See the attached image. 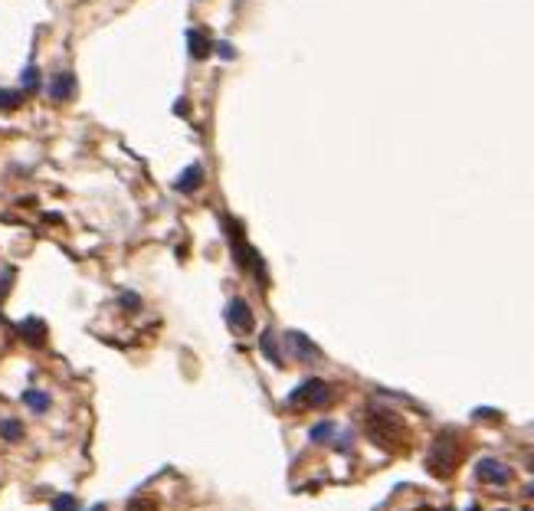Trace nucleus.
<instances>
[{"instance_id": "f257e3e1", "label": "nucleus", "mask_w": 534, "mask_h": 511, "mask_svg": "<svg viewBox=\"0 0 534 511\" xmlns=\"http://www.w3.org/2000/svg\"><path fill=\"white\" fill-rule=\"evenodd\" d=\"M325 403H332V387L325 380H318V377L302 380L289 394V406H299V410H311V406H325Z\"/></svg>"}, {"instance_id": "f03ea898", "label": "nucleus", "mask_w": 534, "mask_h": 511, "mask_svg": "<svg viewBox=\"0 0 534 511\" xmlns=\"http://www.w3.org/2000/svg\"><path fill=\"white\" fill-rule=\"evenodd\" d=\"M400 436H403V429H400V420L396 416L384 413V410L371 413V439L374 443H380V446H396Z\"/></svg>"}, {"instance_id": "7ed1b4c3", "label": "nucleus", "mask_w": 534, "mask_h": 511, "mask_svg": "<svg viewBox=\"0 0 534 511\" xmlns=\"http://www.w3.org/2000/svg\"><path fill=\"white\" fill-rule=\"evenodd\" d=\"M452 462H456V446H452V436H439L436 446H433V452H429V468L433 472H439V475H446L449 468H452Z\"/></svg>"}, {"instance_id": "20e7f679", "label": "nucleus", "mask_w": 534, "mask_h": 511, "mask_svg": "<svg viewBox=\"0 0 534 511\" xmlns=\"http://www.w3.org/2000/svg\"><path fill=\"white\" fill-rule=\"evenodd\" d=\"M285 348H289V354L292 357H299V361H318L321 357L318 348H315L305 334H299V331H289V334H285Z\"/></svg>"}, {"instance_id": "39448f33", "label": "nucleus", "mask_w": 534, "mask_h": 511, "mask_svg": "<svg viewBox=\"0 0 534 511\" xmlns=\"http://www.w3.org/2000/svg\"><path fill=\"white\" fill-rule=\"evenodd\" d=\"M46 92H50L53 102H69V98L75 96V75L73 73H56L53 79H50V85H46Z\"/></svg>"}, {"instance_id": "423d86ee", "label": "nucleus", "mask_w": 534, "mask_h": 511, "mask_svg": "<svg viewBox=\"0 0 534 511\" xmlns=\"http://www.w3.org/2000/svg\"><path fill=\"white\" fill-rule=\"evenodd\" d=\"M226 321H230L236 331H249L253 328V309L246 305L243 298H230V305H226Z\"/></svg>"}, {"instance_id": "0eeeda50", "label": "nucleus", "mask_w": 534, "mask_h": 511, "mask_svg": "<svg viewBox=\"0 0 534 511\" xmlns=\"http://www.w3.org/2000/svg\"><path fill=\"white\" fill-rule=\"evenodd\" d=\"M475 472H479V479L491 482V485H505V482L512 479V468L495 462V459H482L479 466H475Z\"/></svg>"}, {"instance_id": "6e6552de", "label": "nucleus", "mask_w": 534, "mask_h": 511, "mask_svg": "<svg viewBox=\"0 0 534 511\" xmlns=\"http://www.w3.org/2000/svg\"><path fill=\"white\" fill-rule=\"evenodd\" d=\"M200 184H203V168H200V164H191V168L184 170L177 181H174V187H177L181 193H193Z\"/></svg>"}, {"instance_id": "1a4fd4ad", "label": "nucleus", "mask_w": 534, "mask_h": 511, "mask_svg": "<svg viewBox=\"0 0 534 511\" xmlns=\"http://www.w3.org/2000/svg\"><path fill=\"white\" fill-rule=\"evenodd\" d=\"M187 50H191V56H193V59H207L214 46H210V40H207V33L191 30V33H187Z\"/></svg>"}, {"instance_id": "9d476101", "label": "nucleus", "mask_w": 534, "mask_h": 511, "mask_svg": "<svg viewBox=\"0 0 534 511\" xmlns=\"http://www.w3.org/2000/svg\"><path fill=\"white\" fill-rule=\"evenodd\" d=\"M23 403L30 406L33 413H46L53 400H50V394H46V390H27V394H23Z\"/></svg>"}, {"instance_id": "9b49d317", "label": "nucleus", "mask_w": 534, "mask_h": 511, "mask_svg": "<svg viewBox=\"0 0 534 511\" xmlns=\"http://www.w3.org/2000/svg\"><path fill=\"white\" fill-rule=\"evenodd\" d=\"M309 439H311V443H332V439H334V423H332V420H321V423H315L309 429Z\"/></svg>"}, {"instance_id": "f8f14e48", "label": "nucleus", "mask_w": 534, "mask_h": 511, "mask_svg": "<svg viewBox=\"0 0 534 511\" xmlns=\"http://www.w3.org/2000/svg\"><path fill=\"white\" fill-rule=\"evenodd\" d=\"M259 348H262V354H266V357L276 364V367H282V354H279V344H276V338H272V331H262V338H259Z\"/></svg>"}, {"instance_id": "ddd939ff", "label": "nucleus", "mask_w": 534, "mask_h": 511, "mask_svg": "<svg viewBox=\"0 0 534 511\" xmlns=\"http://www.w3.org/2000/svg\"><path fill=\"white\" fill-rule=\"evenodd\" d=\"M23 102V89H0V112H13Z\"/></svg>"}, {"instance_id": "4468645a", "label": "nucleus", "mask_w": 534, "mask_h": 511, "mask_svg": "<svg viewBox=\"0 0 534 511\" xmlns=\"http://www.w3.org/2000/svg\"><path fill=\"white\" fill-rule=\"evenodd\" d=\"M20 334L27 341H43L46 338V328H43V321H40V318H27L20 325Z\"/></svg>"}, {"instance_id": "2eb2a0df", "label": "nucleus", "mask_w": 534, "mask_h": 511, "mask_svg": "<svg viewBox=\"0 0 534 511\" xmlns=\"http://www.w3.org/2000/svg\"><path fill=\"white\" fill-rule=\"evenodd\" d=\"M36 89H40V69L36 66H27L23 69V96H30Z\"/></svg>"}, {"instance_id": "dca6fc26", "label": "nucleus", "mask_w": 534, "mask_h": 511, "mask_svg": "<svg viewBox=\"0 0 534 511\" xmlns=\"http://www.w3.org/2000/svg\"><path fill=\"white\" fill-rule=\"evenodd\" d=\"M0 436H3V439H13V443H17V439L23 436L20 420H3V423H0Z\"/></svg>"}, {"instance_id": "f3484780", "label": "nucleus", "mask_w": 534, "mask_h": 511, "mask_svg": "<svg viewBox=\"0 0 534 511\" xmlns=\"http://www.w3.org/2000/svg\"><path fill=\"white\" fill-rule=\"evenodd\" d=\"M53 508L56 511H75V498L73 495H59V498L53 501Z\"/></svg>"}, {"instance_id": "a211bd4d", "label": "nucleus", "mask_w": 534, "mask_h": 511, "mask_svg": "<svg viewBox=\"0 0 534 511\" xmlns=\"http://www.w3.org/2000/svg\"><path fill=\"white\" fill-rule=\"evenodd\" d=\"M121 309H128V311L141 309V298L135 295V292H125V295H121Z\"/></svg>"}, {"instance_id": "6ab92c4d", "label": "nucleus", "mask_w": 534, "mask_h": 511, "mask_svg": "<svg viewBox=\"0 0 534 511\" xmlns=\"http://www.w3.org/2000/svg\"><path fill=\"white\" fill-rule=\"evenodd\" d=\"M216 53L223 56V59H233V56H236V50H233V46H230V43H223V40H220V43H216Z\"/></svg>"}, {"instance_id": "aec40b11", "label": "nucleus", "mask_w": 534, "mask_h": 511, "mask_svg": "<svg viewBox=\"0 0 534 511\" xmlns=\"http://www.w3.org/2000/svg\"><path fill=\"white\" fill-rule=\"evenodd\" d=\"M13 282V269H3V272H0V298H3V288L10 286Z\"/></svg>"}, {"instance_id": "412c9836", "label": "nucleus", "mask_w": 534, "mask_h": 511, "mask_svg": "<svg viewBox=\"0 0 534 511\" xmlns=\"http://www.w3.org/2000/svg\"><path fill=\"white\" fill-rule=\"evenodd\" d=\"M354 443V436H351V429H344V436L338 439V452H348V446Z\"/></svg>"}, {"instance_id": "4be33fe9", "label": "nucleus", "mask_w": 534, "mask_h": 511, "mask_svg": "<svg viewBox=\"0 0 534 511\" xmlns=\"http://www.w3.org/2000/svg\"><path fill=\"white\" fill-rule=\"evenodd\" d=\"M92 511H108V508H105V505H96V508H92Z\"/></svg>"}]
</instances>
